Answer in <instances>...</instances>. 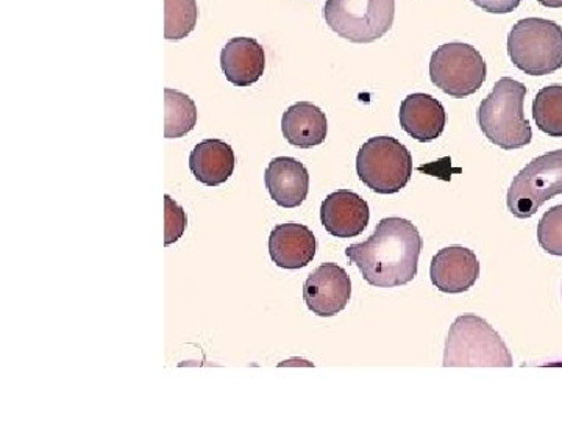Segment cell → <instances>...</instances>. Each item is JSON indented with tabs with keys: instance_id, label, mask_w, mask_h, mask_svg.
<instances>
[{
	"instance_id": "obj_4",
	"label": "cell",
	"mask_w": 562,
	"mask_h": 422,
	"mask_svg": "<svg viewBox=\"0 0 562 422\" xmlns=\"http://www.w3.org/2000/svg\"><path fill=\"white\" fill-rule=\"evenodd\" d=\"M508 54L517 69L541 77L562 68V29L543 18L516 22L508 36Z\"/></svg>"
},
{
	"instance_id": "obj_15",
	"label": "cell",
	"mask_w": 562,
	"mask_h": 422,
	"mask_svg": "<svg viewBox=\"0 0 562 422\" xmlns=\"http://www.w3.org/2000/svg\"><path fill=\"white\" fill-rule=\"evenodd\" d=\"M398 120L403 131L414 140L430 143L442 135L447 113L438 99L424 92H414L402 102Z\"/></svg>"
},
{
	"instance_id": "obj_19",
	"label": "cell",
	"mask_w": 562,
	"mask_h": 422,
	"mask_svg": "<svg viewBox=\"0 0 562 422\" xmlns=\"http://www.w3.org/2000/svg\"><path fill=\"white\" fill-rule=\"evenodd\" d=\"M532 118L539 131L562 138V85L542 88L532 102Z\"/></svg>"
},
{
	"instance_id": "obj_8",
	"label": "cell",
	"mask_w": 562,
	"mask_h": 422,
	"mask_svg": "<svg viewBox=\"0 0 562 422\" xmlns=\"http://www.w3.org/2000/svg\"><path fill=\"white\" fill-rule=\"evenodd\" d=\"M562 195V149L547 152L514 177L508 209L519 220L535 216L543 203Z\"/></svg>"
},
{
	"instance_id": "obj_11",
	"label": "cell",
	"mask_w": 562,
	"mask_h": 422,
	"mask_svg": "<svg viewBox=\"0 0 562 422\" xmlns=\"http://www.w3.org/2000/svg\"><path fill=\"white\" fill-rule=\"evenodd\" d=\"M371 220L368 202L357 192L339 190L327 196L321 206V221L325 231L336 238L361 235Z\"/></svg>"
},
{
	"instance_id": "obj_22",
	"label": "cell",
	"mask_w": 562,
	"mask_h": 422,
	"mask_svg": "<svg viewBox=\"0 0 562 422\" xmlns=\"http://www.w3.org/2000/svg\"><path fill=\"white\" fill-rule=\"evenodd\" d=\"M187 213L171 196H165V246L179 242L187 231Z\"/></svg>"
},
{
	"instance_id": "obj_6",
	"label": "cell",
	"mask_w": 562,
	"mask_h": 422,
	"mask_svg": "<svg viewBox=\"0 0 562 422\" xmlns=\"http://www.w3.org/2000/svg\"><path fill=\"white\" fill-rule=\"evenodd\" d=\"M395 18V0H327L324 20L333 32L350 43L383 38Z\"/></svg>"
},
{
	"instance_id": "obj_3",
	"label": "cell",
	"mask_w": 562,
	"mask_h": 422,
	"mask_svg": "<svg viewBox=\"0 0 562 422\" xmlns=\"http://www.w3.org/2000/svg\"><path fill=\"white\" fill-rule=\"evenodd\" d=\"M446 368H513L512 352L482 316L462 314L454 320L443 349Z\"/></svg>"
},
{
	"instance_id": "obj_12",
	"label": "cell",
	"mask_w": 562,
	"mask_h": 422,
	"mask_svg": "<svg viewBox=\"0 0 562 422\" xmlns=\"http://www.w3.org/2000/svg\"><path fill=\"white\" fill-rule=\"evenodd\" d=\"M265 184L272 201L283 209H295L306 201L310 173L303 163L291 157H277L269 163Z\"/></svg>"
},
{
	"instance_id": "obj_7",
	"label": "cell",
	"mask_w": 562,
	"mask_h": 422,
	"mask_svg": "<svg viewBox=\"0 0 562 422\" xmlns=\"http://www.w3.org/2000/svg\"><path fill=\"white\" fill-rule=\"evenodd\" d=\"M486 76V62L471 44L447 43L432 52V85L454 99L475 95L483 87Z\"/></svg>"
},
{
	"instance_id": "obj_1",
	"label": "cell",
	"mask_w": 562,
	"mask_h": 422,
	"mask_svg": "<svg viewBox=\"0 0 562 422\" xmlns=\"http://www.w3.org/2000/svg\"><path fill=\"white\" fill-rule=\"evenodd\" d=\"M424 240L412 221L384 218L368 242L351 244L346 255L375 288H397L416 279Z\"/></svg>"
},
{
	"instance_id": "obj_17",
	"label": "cell",
	"mask_w": 562,
	"mask_h": 422,
	"mask_svg": "<svg viewBox=\"0 0 562 422\" xmlns=\"http://www.w3.org/2000/svg\"><path fill=\"white\" fill-rule=\"evenodd\" d=\"M236 158L231 144L222 140H205L191 152L190 169L195 180L206 187H220L233 176Z\"/></svg>"
},
{
	"instance_id": "obj_18",
	"label": "cell",
	"mask_w": 562,
	"mask_h": 422,
	"mask_svg": "<svg viewBox=\"0 0 562 422\" xmlns=\"http://www.w3.org/2000/svg\"><path fill=\"white\" fill-rule=\"evenodd\" d=\"M198 124V107L184 92L165 88V138L188 135Z\"/></svg>"
},
{
	"instance_id": "obj_13",
	"label": "cell",
	"mask_w": 562,
	"mask_h": 422,
	"mask_svg": "<svg viewBox=\"0 0 562 422\" xmlns=\"http://www.w3.org/2000/svg\"><path fill=\"white\" fill-rule=\"evenodd\" d=\"M317 242L306 225L280 224L269 236V254L279 268L301 269L316 257Z\"/></svg>"
},
{
	"instance_id": "obj_10",
	"label": "cell",
	"mask_w": 562,
	"mask_h": 422,
	"mask_svg": "<svg viewBox=\"0 0 562 422\" xmlns=\"http://www.w3.org/2000/svg\"><path fill=\"white\" fill-rule=\"evenodd\" d=\"M430 277L432 285L447 295L469 291L480 277L479 258L468 247H443L432 257Z\"/></svg>"
},
{
	"instance_id": "obj_16",
	"label": "cell",
	"mask_w": 562,
	"mask_h": 422,
	"mask_svg": "<svg viewBox=\"0 0 562 422\" xmlns=\"http://www.w3.org/2000/svg\"><path fill=\"white\" fill-rule=\"evenodd\" d=\"M281 132L292 146L312 149L327 138V116L312 102H297L284 111Z\"/></svg>"
},
{
	"instance_id": "obj_20",
	"label": "cell",
	"mask_w": 562,
	"mask_h": 422,
	"mask_svg": "<svg viewBox=\"0 0 562 422\" xmlns=\"http://www.w3.org/2000/svg\"><path fill=\"white\" fill-rule=\"evenodd\" d=\"M198 16L195 0H165V38L169 41L188 38L198 25Z\"/></svg>"
},
{
	"instance_id": "obj_9",
	"label": "cell",
	"mask_w": 562,
	"mask_h": 422,
	"mask_svg": "<svg viewBox=\"0 0 562 422\" xmlns=\"http://www.w3.org/2000/svg\"><path fill=\"white\" fill-rule=\"evenodd\" d=\"M351 298L349 274L336 263H324L303 285V301L316 316L341 313Z\"/></svg>"
},
{
	"instance_id": "obj_14",
	"label": "cell",
	"mask_w": 562,
	"mask_h": 422,
	"mask_svg": "<svg viewBox=\"0 0 562 422\" xmlns=\"http://www.w3.org/2000/svg\"><path fill=\"white\" fill-rule=\"evenodd\" d=\"M221 68L225 79L235 87H250L265 74V49L255 38H247V36L232 38L221 52Z\"/></svg>"
},
{
	"instance_id": "obj_2",
	"label": "cell",
	"mask_w": 562,
	"mask_h": 422,
	"mask_svg": "<svg viewBox=\"0 0 562 422\" xmlns=\"http://www.w3.org/2000/svg\"><path fill=\"white\" fill-rule=\"evenodd\" d=\"M527 87L512 77H503L479 109L484 136L503 151L522 149L532 140L530 121L525 118Z\"/></svg>"
},
{
	"instance_id": "obj_23",
	"label": "cell",
	"mask_w": 562,
	"mask_h": 422,
	"mask_svg": "<svg viewBox=\"0 0 562 422\" xmlns=\"http://www.w3.org/2000/svg\"><path fill=\"white\" fill-rule=\"evenodd\" d=\"M476 7L491 14L513 13L522 0H471Z\"/></svg>"
},
{
	"instance_id": "obj_24",
	"label": "cell",
	"mask_w": 562,
	"mask_h": 422,
	"mask_svg": "<svg viewBox=\"0 0 562 422\" xmlns=\"http://www.w3.org/2000/svg\"><path fill=\"white\" fill-rule=\"evenodd\" d=\"M538 2L549 9H562V0H538Z\"/></svg>"
},
{
	"instance_id": "obj_21",
	"label": "cell",
	"mask_w": 562,
	"mask_h": 422,
	"mask_svg": "<svg viewBox=\"0 0 562 422\" xmlns=\"http://www.w3.org/2000/svg\"><path fill=\"white\" fill-rule=\"evenodd\" d=\"M538 242L547 254L562 257V206H554L541 218Z\"/></svg>"
},
{
	"instance_id": "obj_25",
	"label": "cell",
	"mask_w": 562,
	"mask_h": 422,
	"mask_svg": "<svg viewBox=\"0 0 562 422\" xmlns=\"http://www.w3.org/2000/svg\"><path fill=\"white\" fill-rule=\"evenodd\" d=\"M561 295H562V290H561Z\"/></svg>"
},
{
	"instance_id": "obj_5",
	"label": "cell",
	"mask_w": 562,
	"mask_h": 422,
	"mask_svg": "<svg viewBox=\"0 0 562 422\" xmlns=\"http://www.w3.org/2000/svg\"><path fill=\"white\" fill-rule=\"evenodd\" d=\"M357 173L372 191L395 195L412 180V152L392 136H375L366 141L358 152Z\"/></svg>"
}]
</instances>
